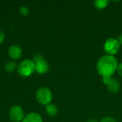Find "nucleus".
<instances>
[{
  "mask_svg": "<svg viewBox=\"0 0 122 122\" xmlns=\"http://www.w3.org/2000/svg\"><path fill=\"white\" fill-rule=\"evenodd\" d=\"M119 64L114 56L104 55L97 61V70L102 78L112 77L117 71Z\"/></svg>",
  "mask_w": 122,
  "mask_h": 122,
  "instance_id": "f257e3e1",
  "label": "nucleus"
},
{
  "mask_svg": "<svg viewBox=\"0 0 122 122\" xmlns=\"http://www.w3.org/2000/svg\"><path fill=\"white\" fill-rule=\"evenodd\" d=\"M17 71L20 76L29 77L35 72V64L31 59H24L19 64Z\"/></svg>",
  "mask_w": 122,
  "mask_h": 122,
  "instance_id": "f03ea898",
  "label": "nucleus"
},
{
  "mask_svg": "<svg viewBox=\"0 0 122 122\" xmlns=\"http://www.w3.org/2000/svg\"><path fill=\"white\" fill-rule=\"evenodd\" d=\"M53 99L52 92L47 87H41L36 92V99L41 105L47 106L51 104Z\"/></svg>",
  "mask_w": 122,
  "mask_h": 122,
  "instance_id": "7ed1b4c3",
  "label": "nucleus"
},
{
  "mask_svg": "<svg viewBox=\"0 0 122 122\" xmlns=\"http://www.w3.org/2000/svg\"><path fill=\"white\" fill-rule=\"evenodd\" d=\"M119 49L120 44L115 38H109L104 42V51L106 53V55L114 56V55L118 53Z\"/></svg>",
  "mask_w": 122,
  "mask_h": 122,
  "instance_id": "20e7f679",
  "label": "nucleus"
},
{
  "mask_svg": "<svg viewBox=\"0 0 122 122\" xmlns=\"http://www.w3.org/2000/svg\"><path fill=\"white\" fill-rule=\"evenodd\" d=\"M9 117L12 122H22L25 117V114L21 107L14 105L9 109Z\"/></svg>",
  "mask_w": 122,
  "mask_h": 122,
  "instance_id": "39448f33",
  "label": "nucleus"
},
{
  "mask_svg": "<svg viewBox=\"0 0 122 122\" xmlns=\"http://www.w3.org/2000/svg\"><path fill=\"white\" fill-rule=\"evenodd\" d=\"M104 84L107 85L108 90L112 93H117L120 89V84L119 81L113 77L102 78Z\"/></svg>",
  "mask_w": 122,
  "mask_h": 122,
  "instance_id": "423d86ee",
  "label": "nucleus"
},
{
  "mask_svg": "<svg viewBox=\"0 0 122 122\" xmlns=\"http://www.w3.org/2000/svg\"><path fill=\"white\" fill-rule=\"evenodd\" d=\"M8 54L11 59L17 61L20 59L22 56V49L19 45H11L8 49Z\"/></svg>",
  "mask_w": 122,
  "mask_h": 122,
  "instance_id": "0eeeda50",
  "label": "nucleus"
},
{
  "mask_svg": "<svg viewBox=\"0 0 122 122\" xmlns=\"http://www.w3.org/2000/svg\"><path fill=\"white\" fill-rule=\"evenodd\" d=\"M49 65L45 59L35 63V71L39 74H46L49 71Z\"/></svg>",
  "mask_w": 122,
  "mask_h": 122,
  "instance_id": "6e6552de",
  "label": "nucleus"
},
{
  "mask_svg": "<svg viewBox=\"0 0 122 122\" xmlns=\"http://www.w3.org/2000/svg\"><path fill=\"white\" fill-rule=\"evenodd\" d=\"M22 122H43L41 116L36 112H31L26 114Z\"/></svg>",
  "mask_w": 122,
  "mask_h": 122,
  "instance_id": "1a4fd4ad",
  "label": "nucleus"
},
{
  "mask_svg": "<svg viewBox=\"0 0 122 122\" xmlns=\"http://www.w3.org/2000/svg\"><path fill=\"white\" fill-rule=\"evenodd\" d=\"M45 111H46V114L49 117H55L57 115L59 112L58 107L55 104H49L47 106H46Z\"/></svg>",
  "mask_w": 122,
  "mask_h": 122,
  "instance_id": "9d476101",
  "label": "nucleus"
},
{
  "mask_svg": "<svg viewBox=\"0 0 122 122\" xmlns=\"http://www.w3.org/2000/svg\"><path fill=\"white\" fill-rule=\"evenodd\" d=\"M109 4V1L108 0H97L94 1V7L99 10L105 9Z\"/></svg>",
  "mask_w": 122,
  "mask_h": 122,
  "instance_id": "9b49d317",
  "label": "nucleus"
},
{
  "mask_svg": "<svg viewBox=\"0 0 122 122\" xmlns=\"http://www.w3.org/2000/svg\"><path fill=\"white\" fill-rule=\"evenodd\" d=\"M17 65L16 63L14 61H9L4 66V69L8 73H11L17 69Z\"/></svg>",
  "mask_w": 122,
  "mask_h": 122,
  "instance_id": "f8f14e48",
  "label": "nucleus"
},
{
  "mask_svg": "<svg viewBox=\"0 0 122 122\" xmlns=\"http://www.w3.org/2000/svg\"><path fill=\"white\" fill-rule=\"evenodd\" d=\"M19 13L23 16H27L29 14V9L25 6H22L19 8Z\"/></svg>",
  "mask_w": 122,
  "mask_h": 122,
  "instance_id": "ddd939ff",
  "label": "nucleus"
},
{
  "mask_svg": "<svg viewBox=\"0 0 122 122\" xmlns=\"http://www.w3.org/2000/svg\"><path fill=\"white\" fill-rule=\"evenodd\" d=\"M43 59H44V56H43L42 55L39 54H35V55L33 56V58H32L31 60H32L33 62L35 64V63H36V62H38V61H41V60H43Z\"/></svg>",
  "mask_w": 122,
  "mask_h": 122,
  "instance_id": "4468645a",
  "label": "nucleus"
},
{
  "mask_svg": "<svg viewBox=\"0 0 122 122\" xmlns=\"http://www.w3.org/2000/svg\"><path fill=\"white\" fill-rule=\"evenodd\" d=\"M100 122H117V121L112 117H105L102 119Z\"/></svg>",
  "mask_w": 122,
  "mask_h": 122,
  "instance_id": "2eb2a0df",
  "label": "nucleus"
},
{
  "mask_svg": "<svg viewBox=\"0 0 122 122\" xmlns=\"http://www.w3.org/2000/svg\"><path fill=\"white\" fill-rule=\"evenodd\" d=\"M5 39V34L3 31L0 30V45L4 42Z\"/></svg>",
  "mask_w": 122,
  "mask_h": 122,
  "instance_id": "dca6fc26",
  "label": "nucleus"
},
{
  "mask_svg": "<svg viewBox=\"0 0 122 122\" xmlns=\"http://www.w3.org/2000/svg\"><path fill=\"white\" fill-rule=\"evenodd\" d=\"M117 72L118 73V74H119L121 77H122V63L119 64Z\"/></svg>",
  "mask_w": 122,
  "mask_h": 122,
  "instance_id": "f3484780",
  "label": "nucleus"
},
{
  "mask_svg": "<svg viewBox=\"0 0 122 122\" xmlns=\"http://www.w3.org/2000/svg\"><path fill=\"white\" fill-rule=\"evenodd\" d=\"M117 41H119V44L120 45H122V34H120L119 36H118V37H117Z\"/></svg>",
  "mask_w": 122,
  "mask_h": 122,
  "instance_id": "a211bd4d",
  "label": "nucleus"
},
{
  "mask_svg": "<svg viewBox=\"0 0 122 122\" xmlns=\"http://www.w3.org/2000/svg\"><path fill=\"white\" fill-rule=\"evenodd\" d=\"M87 122H97V121L96 119H90V120H89V121H88Z\"/></svg>",
  "mask_w": 122,
  "mask_h": 122,
  "instance_id": "6ab92c4d",
  "label": "nucleus"
}]
</instances>
